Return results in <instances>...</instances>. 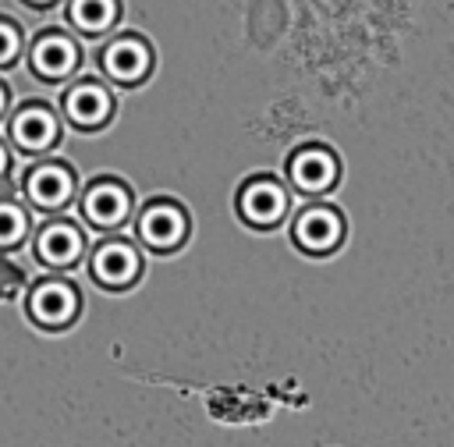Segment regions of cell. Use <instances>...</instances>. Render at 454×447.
<instances>
[{"label": "cell", "instance_id": "1", "mask_svg": "<svg viewBox=\"0 0 454 447\" xmlns=\"http://www.w3.org/2000/svg\"><path fill=\"white\" fill-rule=\"evenodd\" d=\"M291 238L298 248H305L309 255H326L340 245L344 238V216L337 206L316 199L309 206H301V213L291 220Z\"/></svg>", "mask_w": 454, "mask_h": 447}, {"label": "cell", "instance_id": "2", "mask_svg": "<svg viewBox=\"0 0 454 447\" xmlns=\"http://www.w3.org/2000/svg\"><path fill=\"white\" fill-rule=\"evenodd\" d=\"M21 195L46 213L64 209L74 199V174L67 163H35L21 177Z\"/></svg>", "mask_w": 454, "mask_h": 447}, {"label": "cell", "instance_id": "3", "mask_svg": "<svg viewBox=\"0 0 454 447\" xmlns=\"http://www.w3.org/2000/svg\"><path fill=\"white\" fill-rule=\"evenodd\" d=\"M131 216V192L117 177H103L89 184L82 195V220L92 224L96 231H117Z\"/></svg>", "mask_w": 454, "mask_h": 447}, {"label": "cell", "instance_id": "4", "mask_svg": "<svg viewBox=\"0 0 454 447\" xmlns=\"http://www.w3.org/2000/svg\"><path fill=\"white\" fill-rule=\"evenodd\" d=\"M287 177H291L294 192H301V195H309V199H319V195H326V192L333 188V181H337V160H333V153L323 149V145H305V149L291 153V160H287Z\"/></svg>", "mask_w": 454, "mask_h": 447}, {"label": "cell", "instance_id": "5", "mask_svg": "<svg viewBox=\"0 0 454 447\" xmlns=\"http://www.w3.org/2000/svg\"><path fill=\"white\" fill-rule=\"evenodd\" d=\"M89 270H92V277H96L103 287L121 291V287H131V284L138 280V273H142V255H138V248H135L131 241L110 238V241H103V245L96 248Z\"/></svg>", "mask_w": 454, "mask_h": 447}, {"label": "cell", "instance_id": "6", "mask_svg": "<svg viewBox=\"0 0 454 447\" xmlns=\"http://www.w3.org/2000/svg\"><path fill=\"white\" fill-rule=\"evenodd\" d=\"M78 291L67 280H39L28 294V316L46 326V330H60L78 316Z\"/></svg>", "mask_w": 454, "mask_h": 447}, {"label": "cell", "instance_id": "7", "mask_svg": "<svg viewBox=\"0 0 454 447\" xmlns=\"http://www.w3.org/2000/svg\"><path fill=\"white\" fill-rule=\"evenodd\" d=\"M184 234H188V213L167 199L145 206V213L138 216V238L156 252L177 248L184 241Z\"/></svg>", "mask_w": 454, "mask_h": 447}, {"label": "cell", "instance_id": "8", "mask_svg": "<svg viewBox=\"0 0 454 447\" xmlns=\"http://www.w3.org/2000/svg\"><path fill=\"white\" fill-rule=\"evenodd\" d=\"M11 138L25 153H46L60 138V124L46 103H25L11 117Z\"/></svg>", "mask_w": 454, "mask_h": 447}, {"label": "cell", "instance_id": "9", "mask_svg": "<svg viewBox=\"0 0 454 447\" xmlns=\"http://www.w3.org/2000/svg\"><path fill=\"white\" fill-rule=\"evenodd\" d=\"M82 252H85V238H82L78 224H71V220H50L35 234V259L53 270L74 266L82 259Z\"/></svg>", "mask_w": 454, "mask_h": 447}, {"label": "cell", "instance_id": "10", "mask_svg": "<svg viewBox=\"0 0 454 447\" xmlns=\"http://www.w3.org/2000/svg\"><path fill=\"white\" fill-rule=\"evenodd\" d=\"M287 209V192L273 181V177H252L241 184L238 192V213L252 224V227H270L284 216Z\"/></svg>", "mask_w": 454, "mask_h": 447}, {"label": "cell", "instance_id": "11", "mask_svg": "<svg viewBox=\"0 0 454 447\" xmlns=\"http://www.w3.org/2000/svg\"><path fill=\"white\" fill-rule=\"evenodd\" d=\"M64 114L74 128L82 131H96L110 121L114 114V99L110 92L99 85V82H74L67 92H64Z\"/></svg>", "mask_w": 454, "mask_h": 447}, {"label": "cell", "instance_id": "12", "mask_svg": "<svg viewBox=\"0 0 454 447\" xmlns=\"http://www.w3.org/2000/svg\"><path fill=\"white\" fill-rule=\"evenodd\" d=\"M149 64H153V53L138 35H121L103 50V74L121 85L142 82L149 74Z\"/></svg>", "mask_w": 454, "mask_h": 447}, {"label": "cell", "instance_id": "13", "mask_svg": "<svg viewBox=\"0 0 454 447\" xmlns=\"http://www.w3.org/2000/svg\"><path fill=\"white\" fill-rule=\"evenodd\" d=\"M78 64V46L64 32H46L32 46V67L39 78H64Z\"/></svg>", "mask_w": 454, "mask_h": 447}, {"label": "cell", "instance_id": "14", "mask_svg": "<svg viewBox=\"0 0 454 447\" xmlns=\"http://www.w3.org/2000/svg\"><path fill=\"white\" fill-rule=\"evenodd\" d=\"M117 14V0H71V18L82 32H103Z\"/></svg>", "mask_w": 454, "mask_h": 447}, {"label": "cell", "instance_id": "15", "mask_svg": "<svg viewBox=\"0 0 454 447\" xmlns=\"http://www.w3.org/2000/svg\"><path fill=\"white\" fill-rule=\"evenodd\" d=\"M28 234V213L14 199H0V248H14Z\"/></svg>", "mask_w": 454, "mask_h": 447}, {"label": "cell", "instance_id": "16", "mask_svg": "<svg viewBox=\"0 0 454 447\" xmlns=\"http://www.w3.org/2000/svg\"><path fill=\"white\" fill-rule=\"evenodd\" d=\"M18 25H11V21H4L0 18V67H7V64H14V57H18Z\"/></svg>", "mask_w": 454, "mask_h": 447}, {"label": "cell", "instance_id": "17", "mask_svg": "<svg viewBox=\"0 0 454 447\" xmlns=\"http://www.w3.org/2000/svg\"><path fill=\"white\" fill-rule=\"evenodd\" d=\"M7 163H11V156H7V145L0 142V177L7 174Z\"/></svg>", "mask_w": 454, "mask_h": 447}, {"label": "cell", "instance_id": "18", "mask_svg": "<svg viewBox=\"0 0 454 447\" xmlns=\"http://www.w3.org/2000/svg\"><path fill=\"white\" fill-rule=\"evenodd\" d=\"M4 106H7V92H4V85H0V114H4Z\"/></svg>", "mask_w": 454, "mask_h": 447}, {"label": "cell", "instance_id": "19", "mask_svg": "<svg viewBox=\"0 0 454 447\" xmlns=\"http://www.w3.org/2000/svg\"><path fill=\"white\" fill-rule=\"evenodd\" d=\"M28 4H35V7H46V4H53V0H28Z\"/></svg>", "mask_w": 454, "mask_h": 447}]
</instances>
